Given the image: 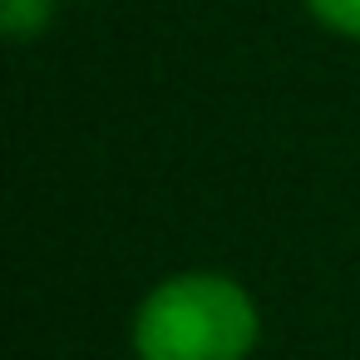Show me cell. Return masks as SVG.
<instances>
[{
  "mask_svg": "<svg viewBox=\"0 0 360 360\" xmlns=\"http://www.w3.org/2000/svg\"><path fill=\"white\" fill-rule=\"evenodd\" d=\"M60 15V0H0V30L6 40L25 45V40H40Z\"/></svg>",
  "mask_w": 360,
  "mask_h": 360,
  "instance_id": "7a4b0ae2",
  "label": "cell"
},
{
  "mask_svg": "<svg viewBox=\"0 0 360 360\" xmlns=\"http://www.w3.org/2000/svg\"><path fill=\"white\" fill-rule=\"evenodd\" d=\"M301 11L311 25H321L335 40L360 45V0H301Z\"/></svg>",
  "mask_w": 360,
  "mask_h": 360,
  "instance_id": "3957f363",
  "label": "cell"
},
{
  "mask_svg": "<svg viewBox=\"0 0 360 360\" xmlns=\"http://www.w3.org/2000/svg\"><path fill=\"white\" fill-rule=\"evenodd\" d=\"M257 345L262 306L252 286L222 266L158 276L129 316L134 360H252Z\"/></svg>",
  "mask_w": 360,
  "mask_h": 360,
  "instance_id": "6da1fadb",
  "label": "cell"
}]
</instances>
